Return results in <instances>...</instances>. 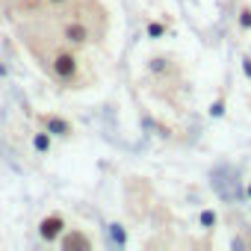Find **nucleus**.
Returning <instances> with one entry per match:
<instances>
[{
	"label": "nucleus",
	"mask_w": 251,
	"mask_h": 251,
	"mask_svg": "<svg viewBox=\"0 0 251 251\" xmlns=\"http://www.w3.org/2000/svg\"><path fill=\"white\" fill-rule=\"evenodd\" d=\"M39 21L48 24L56 39L74 50L100 45L109 33V12L98 0H71L59 9H48Z\"/></svg>",
	"instance_id": "1"
},
{
	"label": "nucleus",
	"mask_w": 251,
	"mask_h": 251,
	"mask_svg": "<svg viewBox=\"0 0 251 251\" xmlns=\"http://www.w3.org/2000/svg\"><path fill=\"white\" fill-rule=\"evenodd\" d=\"M59 245H62L65 251H77V248L89 251V248H92V236H86V233L77 230V227H65L62 236H59Z\"/></svg>",
	"instance_id": "2"
},
{
	"label": "nucleus",
	"mask_w": 251,
	"mask_h": 251,
	"mask_svg": "<svg viewBox=\"0 0 251 251\" xmlns=\"http://www.w3.org/2000/svg\"><path fill=\"white\" fill-rule=\"evenodd\" d=\"M62 230H65V222H62V216H59V213L45 216V219H42V225H39V233H42V239H48V242H59Z\"/></svg>",
	"instance_id": "3"
},
{
	"label": "nucleus",
	"mask_w": 251,
	"mask_h": 251,
	"mask_svg": "<svg viewBox=\"0 0 251 251\" xmlns=\"http://www.w3.org/2000/svg\"><path fill=\"white\" fill-rule=\"evenodd\" d=\"M42 121H45V127L56 130V136H71V124H68V121H62V118H53V115H48V118H42Z\"/></svg>",
	"instance_id": "4"
},
{
	"label": "nucleus",
	"mask_w": 251,
	"mask_h": 251,
	"mask_svg": "<svg viewBox=\"0 0 251 251\" xmlns=\"http://www.w3.org/2000/svg\"><path fill=\"white\" fill-rule=\"evenodd\" d=\"M45 3H48V9H59V6L71 3V0H45Z\"/></svg>",
	"instance_id": "5"
},
{
	"label": "nucleus",
	"mask_w": 251,
	"mask_h": 251,
	"mask_svg": "<svg viewBox=\"0 0 251 251\" xmlns=\"http://www.w3.org/2000/svg\"><path fill=\"white\" fill-rule=\"evenodd\" d=\"M242 27H251V9H242Z\"/></svg>",
	"instance_id": "6"
}]
</instances>
